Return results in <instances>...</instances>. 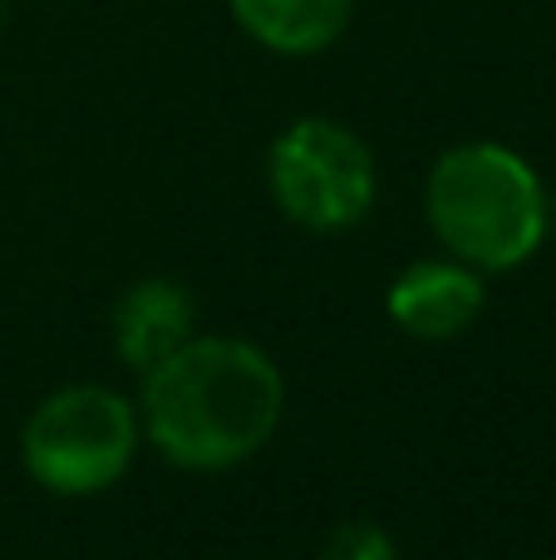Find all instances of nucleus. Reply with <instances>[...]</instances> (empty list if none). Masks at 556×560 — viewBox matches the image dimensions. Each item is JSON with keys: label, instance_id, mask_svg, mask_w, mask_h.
<instances>
[{"label": "nucleus", "instance_id": "obj_9", "mask_svg": "<svg viewBox=\"0 0 556 560\" xmlns=\"http://www.w3.org/2000/svg\"><path fill=\"white\" fill-rule=\"evenodd\" d=\"M547 217H552V232H556V197H547Z\"/></svg>", "mask_w": 556, "mask_h": 560}, {"label": "nucleus", "instance_id": "obj_6", "mask_svg": "<svg viewBox=\"0 0 556 560\" xmlns=\"http://www.w3.org/2000/svg\"><path fill=\"white\" fill-rule=\"evenodd\" d=\"M197 335V300L183 280L148 276L128 285L114 305V354L128 369L148 374Z\"/></svg>", "mask_w": 556, "mask_h": 560}, {"label": "nucleus", "instance_id": "obj_4", "mask_svg": "<svg viewBox=\"0 0 556 560\" xmlns=\"http://www.w3.org/2000/svg\"><path fill=\"white\" fill-rule=\"evenodd\" d=\"M266 187L281 217L305 232H350L370 217L380 197L374 153L340 118H296L266 148Z\"/></svg>", "mask_w": 556, "mask_h": 560}, {"label": "nucleus", "instance_id": "obj_7", "mask_svg": "<svg viewBox=\"0 0 556 560\" xmlns=\"http://www.w3.org/2000/svg\"><path fill=\"white\" fill-rule=\"evenodd\" d=\"M246 39L286 59L331 49L350 30L355 0H227Z\"/></svg>", "mask_w": 556, "mask_h": 560}, {"label": "nucleus", "instance_id": "obj_3", "mask_svg": "<svg viewBox=\"0 0 556 560\" xmlns=\"http://www.w3.org/2000/svg\"><path fill=\"white\" fill-rule=\"evenodd\" d=\"M143 423L138 404L104 384H69L35 404L20 433V457L35 487L55 497H99L134 467Z\"/></svg>", "mask_w": 556, "mask_h": 560}, {"label": "nucleus", "instance_id": "obj_2", "mask_svg": "<svg viewBox=\"0 0 556 560\" xmlns=\"http://www.w3.org/2000/svg\"><path fill=\"white\" fill-rule=\"evenodd\" d=\"M424 217L439 246L473 271H518L547 242V187L508 143H459L429 167Z\"/></svg>", "mask_w": 556, "mask_h": 560}, {"label": "nucleus", "instance_id": "obj_1", "mask_svg": "<svg viewBox=\"0 0 556 560\" xmlns=\"http://www.w3.org/2000/svg\"><path fill=\"white\" fill-rule=\"evenodd\" d=\"M286 378L262 345L242 335H193L143 374V438L183 472L242 467L276 438Z\"/></svg>", "mask_w": 556, "mask_h": 560}, {"label": "nucleus", "instance_id": "obj_5", "mask_svg": "<svg viewBox=\"0 0 556 560\" xmlns=\"http://www.w3.org/2000/svg\"><path fill=\"white\" fill-rule=\"evenodd\" d=\"M483 300H488L483 271H473L459 256H429V261L404 266L384 290L390 319L424 345L459 339L483 315Z\"/></svg>", "mask_w": 556, "mask_h": 560}, {"label": "nucleus", "instance_id": "obj_8", "mask_svg": "<svg viewBox=\"0 0 556 560\" xmlns=\"http://www.w3.org/2000/svg\"><path fill=\"white\" fill-rule=\"evenodd\" d=\"M321 560H399V546L380 522H340L325 536Z\"/></svg>", "mask_w": 556, "mask_h": 560}, {"label": "nucleus", "instance_id": "obj_10", "mask_svg": "<svg viewBox=\"0 0 556 560\" xmlns=\"http://www.w3.org/2000/svg\"><path fill=\"white\" fill-rule=\"evenodd\" d=\"M5 20H10V0H0V25H5Z\"/></svg>", "mask_w": 556, "mask_h": 560}]
</instances>
